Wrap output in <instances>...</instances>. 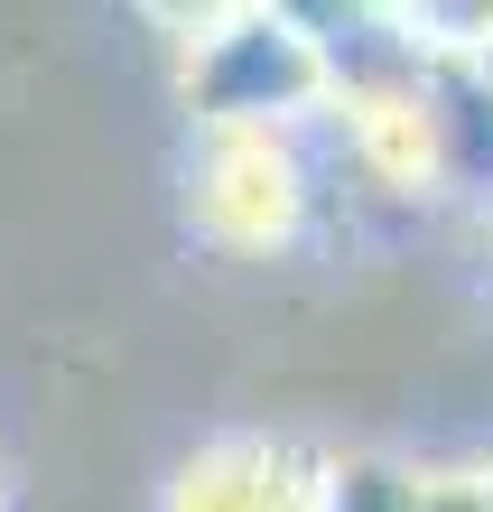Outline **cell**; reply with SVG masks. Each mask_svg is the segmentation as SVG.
I'll return each mask as SVG.
<instances>
[{"label": "cell", "mask_w": 493, "mask_h": 512, "mask_svg": "<svg viewBox=\"0 0 493 512\" xmlns=\"http://www.w3.org/2000/svg\"><path fill=\"white\" fill-rule=\"evenodd\" d=\"M177 103L196 131H298L326 112V75L298 10H214L177 56Z\"/></svg>", "instance_id": "cell-1"}, {"label": "cell", "mask_w": 493, "mask_h": 512, "mask_svg": "<svg viewBox=\"0 0 493 512\" xmlns=\"http://www.w3.org/2000/svg\"><path fill=\"white\" fill-rule=\"evenodd\" d=\"M187 224L224 261H289L317 233V196L298 168V131H196Z\"/></svg>", "instance_id": "cell-2"}, {"label": "cell", "mask_w": 493, "mask_h": 512, "mask_svg": "<svg viewBox=\"0 0 493 512\" xmlns=\"http://www.w3.org/2000/svg\"><path fill=\"white\" fill-rule=\"evenodd\" d=\"M410 131H419L428 205H466V215L493 224V75L475 56H428V75L410 94Z\"/></svg>", "instance_id": "cell-3"}, {"label": "cell", "mask_w": 493, "mask_h": 512, "mask_svg": "<svg viewBox=\"0 0 493 512\" xmlns=\"http://www.w3.org/2000/svg\"><path fill=\"white\" fill-rule=\"evenodd\" d=\"M326 494V457L307 438H280V429H233V438H205L159 512H317Z\"/></svg>", "instance_id": "cell-4"}, {"label": "cell", "mask_w": 493, "mask_h": 512, "mask_svg": "<svg viewBox=\"0 0 493 512\" xmlns=\"http://www.w3.org/2000/svg\"><path fill=\"white\" fill-rule=\"evenodd\" d=\"M419 475H428V466L382 457V447H363V457H326L317 512H419Z\"/></svg>", "instance_id": "cell-5"}, {"label": "cell", "mask_w": 493, "mask_h": 512, "mask_svg": "<svg viewBox=\"0 0 493 512\" xmlns=\"http://www.w3.org/2000/svg\"><path fill=\"white\" fill-rule=\"evenodd\" d=\"M419 512H493V503H484V485H475L466 466H447V475L428 466L419 475Z\"/></svg>", "instance_id": "cell-6"}, {"label": "cell", "mask_w": 493, "mask_h": 512, "mask_svg": "<svg viewBox=\"0 0 493 512\" xmlns=\"http://www.w3.org/2000/svg\"><path fill=\"white\" fill-rule=\"evenodd\" d=\"M475 66H484V75H493V19H484V47H475Z\"/></svg>", "instance_id": "cell-7"}, {"label": "cell", "mask_w": 493, "mask_h": 512, "mask_svg": "<svg viewBox=\"0 0 493 512\" xmlns=\"http://www.w3.org/2000/svg\"><path fill=\"white\" fill-rule=\"evenodd\" d=\"M466 475H475V485H484V503H493V457H484V466H466Z\"/></svg>", "instance_id": "cell-8"}]
</instances>
